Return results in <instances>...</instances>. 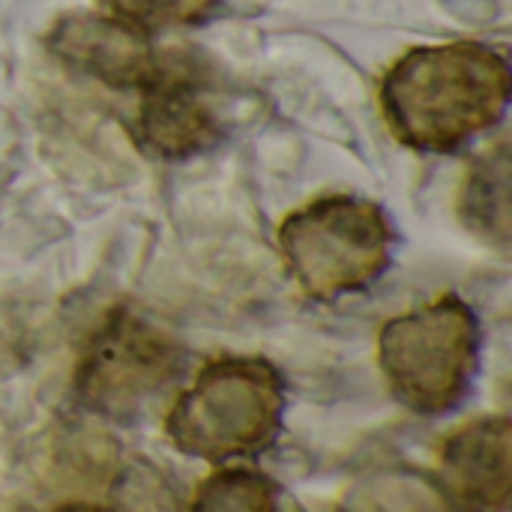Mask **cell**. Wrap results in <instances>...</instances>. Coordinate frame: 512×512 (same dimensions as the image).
<instances>
[{"instance_id":"obj_11","label":"cell","mask_w":512,"mask_h":512,"mask_svg":"<svg viewBox=\"0 0 512 512\" xmlns=\"http://www.w3.org/2000/svg\"><path fill=\"white\" fill-rule=\"evenodd\" d=\"M222 0H102L108 15L144 30H168V27H189L207 21Z\"/></svg>"},{"instance_id":"obj_8","label":"cell","mask_w":512,"mask_h":512,"mask_svg":"<svg viewBox=\"0 0 512 512\" xmlns=\"http://www.w3.org/2000/svg\"><path fill=\"white\" fill-rule=\"evenodd\" d=\"M441 480L471 512H504L510 504V420L483 417L447 438Z\"/></svg>"},{"instance_id":"obj_6","label":"cell","mask_w":512,"mask_h":512,"mask_svg":"<svg viewBox=\"0 0 512 512\" xmlns=\"http://www.w3.org/2000/svg\"><path fill=\"white\" fill-rule=\"evenodd\" d=\"M138 93V135L150 153L183 159L219 141L222 123L213 108V84L198 57L159 51Z\"/></svg>"},{"instance_id":"obj_10","label":"cell","mask_w":512,"mask_h":512,"mask_svg":"<svg viewBox=\"0 0 512 512\" xmlns=\"http://www.w3.org/2000/svg\"><path fill=\"white\" fill-rule=\"evenodd\" d=\"M189 512H279V492L258 471L225 468L204 480Z\"/></svg>"},{"instance_id":"obj_5","label":"cell","mask_w":512,"mask_h":512,"mask_svg":"<svg viewBox=\"0 0 512 512\" xmlns=\"http://www.w3.org/2000/svg\"><path fill=\"white\" fill-rule=\"evenodd\" d=\"M177 369V348L147 321L117 312L87 342L75 390L102 417H132Z\"/></svg>"},{"instance_id":"obj_3","label":"cell","mask_w":512,"mask_h":512,"mask_svg":"<svg viewBox=\"0 0 512 512\" xmlns=\"http://www.w3.org/2000/svg\"><path fill=\"white\" fill-rule=\"evenodd\" d=\"M393 396L423 417L465 402L480 366V321L474 309L447 294L417 312L393 318L378 345Z\"/></svg>"},{"instance_id":"obj_2","label":"cell","mask_w":512,"mask_h":512,"mask_svg":"<svg viewBox=\"0 0 512 512\" xmlns=\"http://www.w3.org/2000/svg\"><path fill=\"white\" fill-rule=\"evenodd\" d=\"M285 384L258 357L207 363L168 414L171 444L195 459L225 465L264 453L282 426Z\"/></svg>"},{"instance_id":"obj_4","label":"cell","mask_w":512,"mask_h":512,"mask_svg":"<svg viewBox=\"0 0 512 512\" xmlns=\"http://www.w3.org/2000/svg\"><path fill=\"white\" fill-rule=\"evenodd\" d=\"M285 261L300 288L333 300L372 285L393 258V228L366 198L330 195L288 216L279 231Z\"/></svg>"},{"instance_id":"obj_1","label":"cell","mask_w":512,"mask_h":512,"mask_svg":"<svg viewBox=\"0 0 512 512\" xmlns=\"http://www.w3.org/2000/svg\"><path fill=\"white\" fill-rule=\"evenodd\" d=\"M510 87V63L492 45H423L384 75L381 108L402 144L453 153L507 114Z\"/></svg>"},{"instance_id":"obj_7","label":"cell","mask_w":512,"mask_h":512,"mask_svg":"<svg viewBox=\"0 0 512 512\" xmlns=\"http://www.w3.org/2000/svg\"><path fill=\"white\" fill-rule=\"evenodd\" d=\"M48 48L72 69L105 81L111 87H141L153 72L159 51L150 42V33L114 18L75 12L54 24L48 33Z\"/></svg>"},{"instance_id":"obj_12","label":"cell","mask_w":512,"mask_h":512,"mask_svg":"<svg viewBox=\"0 0 512 512\" xmlns=\"http://www.w3.org/2000/svg\"><path fill=\"white\" fill-rule=\"evenodd\" d=\"M57 512H117V510H105V507H96V504H66Z\"/></svg>"},{"instance_id":"obj_9","label":"cell","mask_w":512,"mask_h":512,"mask_svg":"<svg viewBox=\"0 0 512 512\" xmlns=\"http://www.w3.org/2000/svg\"><path fill=\"white\" fill-rule=\"evenodd\" d=\"M465 213L471 225L483 228L486 237L507 243L510 231V159L507 147H498L495 156L483 159L471 171V183L465 189Z\"/></svg>"}]
</instances>
